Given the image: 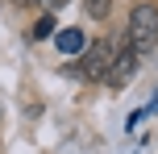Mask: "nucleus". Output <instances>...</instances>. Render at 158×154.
Listing matches in <instances>:
<instances>
[{
  "label": "nucleus",
  "mask_w": 158,
  "mask_h": 154,
  "mask_svg": "<svg viewBox=\"0 0 158 154\" xmlns=\"http://www.w3.org/2000/svg\"><path fill=\"white\" fill-rule=\"evenodd\" d=\"M125 42H129V50H137V54L154 50V42H158V4H137L133 13H129Z\"/></svg>",
  "instance_id": "obj_1"
},
{
  "label": "nucleus",
  "mask_w": 158,
  "mask_h": 154,
  "mask_svg": "<svg viewBox=\"0 0 158 154\" xmlns=\"http://www.w3.org/2000/svg\"><path fill=\"white\" fill-rule=\"evenodd\" d=\"M108 63H112V42H87V50H83V63H79V75L83 79H92V83H100L104 75H108Z\"/></svg>",
  "instance_id": "obj_2"
},
{
  "label": "nucleus",
  "mask_w": 158,
  "mask_h": 154,
  "mask_svg": "<svg viewBox=\"0 0 158 154\" xmlns=\"http://www.w3.org/2000/svg\"><path fill=\"white\" fill-rule=\"evenodd\" d=\"M137 63H142V54H137V50H129V42H125L121 50H112V63H108L104 83H108V88H125V83L137 75Z\"/></svg>",
  "instance_id": "obj_3"
},
{
  "label": "nucleus",
  "mask_w": 158,
  "mask_h": 154,
  "mask_svg": "<svg viewBox=\"0 0 158 154\" xmlns=\"http://www.w3.org/2000/svg\"><path fill=\"white\" fill-rule=\"evenodd\" d=\"M58 50H63V54H83V50H87V38L79 29H58Z\"/></svg>",
  "instance_id": "obj_4"
},
{
  "label": "nucleus",
  "mask_w": 158,
  "mask_h": 154,
  "mask_svg": "<svg viewBox=\"0 0 158 154\" xmlns=\"http://www.w3.org/2000/svg\"><path fill=\"white\" fill-rule=\"evenodd\" d=\"M50 33H58V25H54V13H42V21L33 25V38L42 42V38H50Z\"/></svg>",
  "instance_id": "obj_5"
},
{
  "label": "nucleus",
  "mask_w": 158,
  "mask_h": 154,
  "mask_svg": "<svg viewBox=\"0 0 158 154\" xmlns=\"http://www.w3.org/2000/svg\"><path fill=\"white\" fill-rule=\"evenodd\" d=\"M87 13H92V21H104V17L112 13V0H83Z\"/></svg>",
  "instance_id": "obj_6"
},
{
  "label": "nucleus",
  "mask_w": 158,
  "mask_h": 154,
  "mask_svg": "<svg viewBox=\"0 0 158 154\" xmlns=\"http://www.w3.org/2000/svg\"><path fill=\"white\" fill-rule=\"evenodd\" d=\"M42 8H46V13H54V8H63V4H71V0H38Z\"/></svg>",
  "instance_id": "obj_7"
},
{
  "label": "nucleus",
  "mask_w": 158,
  "mask_h": 154,
  "mask_svg": "<svg viewBox=\"0 0 158 154\" xmlns=\"http://www.w3.org/2000/svg\"><path fill=\"white\" fill-rule=\"evenodd\" d=\"M13 4H17V8H29V4H38V0H13Z\"/></svg>",
  "instance_id": "obj_8"
}]
</instances>
